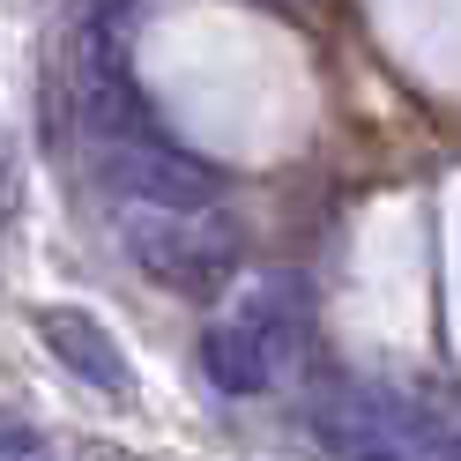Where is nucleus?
<instances>
[{
  "mask_svg": "<svg viewBox=\"0 0 461 461\" xmlns=\"http://www.w3.org/2000/svg\"><path fill=\"white\" fill-rule=\"evenodd\" d=\"M127 253L134 268L164 283L171 298H216L239 276V239L209 216V209H127Z\"/></svg>",
  "mask_w": 461,
  "mask_h": 461,
  "instance_id": "nucleus-1",
  "label": "nucleus"
},
{
  "mask_svg": "<svg viewBox=\"0 0 461 461\" xmlns=\"http://www.w3.org/2000/svg\"><path fill=\"white\" fill-rule=\"evenodd\" d=\"M312 439L328 461H439L431 431L380 387H328L312 402Z\"/></svg>",
  "mask_w": 461,
  "mask_h": 461,
  "instance_id": "nucleus-2",
  "label": "nucleus"
},
{
  "mask_svg": "<svg viewBox=\"0 0 461 461\" xmlns=\"http://www.w3.org/2000/svg\"><path fill=\"white\" fill-rule=\"evenodd\" d=\"M97 461H127V454H112V447H104V454H97Z\"/></svg>",
  "mask_w": 461,
  "mask_h": 461,
  "instance_id": "nucleus-7",
  "label": "nucleus"
},
{
  "mask_svg": "<svg viewBox=\"0 0 461 461\" xmlns=\"http://www.w3.org/2000/svg\"><path fill=\"white\" fill-rule=\"evenodd\" d=\"M201 365H209V380L223 387V394H268L283 372L268 365V350L253 342L239 321H216L209 335H201Z\"/></svg>",
  "mask_w": 461,
  "mask_h": 461,
  "instance_id": "nucleus-5",
  "label": "nucleus"
},
{
  "mask_svg": "<svg viewBox=\"0 0 461 461\" xmlns=\"http://www.w3.org/2000/svg\"><path fill=\"white\" fill-rule=\"evenodd\" d=\"M38 335H45V350L60 357L82 387H97V394H127L134 387V372H127V350L104 335V321H90L82 305H45L38 312Z\"/></svg>",
  "mask_w": 461,
  "mask_h": 461,
  "instance_id": "nucleus-4",
  "label": "nucleus"
},
{
  "mask_svg": "<svg viewBox=\"0 0 461 461\" xmlns=\"http://www.w3.org/2000/svg\"><path fill=\"white\" fill-rule=\"evenodd\" d=\"M454 461H461V447H454Z\"/></svg>",
  "mask_w": 461,
  "mask_h": 461,
  "instance_id": "nucleus-8",
  "label": "nucleus"
},
{
  "mask_svg": "<svg viewBox=\"0 0 461 461\" xmlns=\"http://www.w3.org/2000/svg\"><path fill=\"white\" fill-rule=\"evenodd\" d=\"M31 447H38V431L23 424V417H8V410H0V461H23Z\"/></svg>",
  "mask_w": 461,
  "mask_h": 461,
  "instance_id": "nucleus-6",
  "label": "nucleus"
},
{
  "mask_svg": "<svg viewBox=\"0 0 461 461\" xmlns=\"http://www.w3.org/2000/svg\"><path fill=\"white\" fill-rule=\"evenodd\" d=\"M97 171L127 209H209L216 201V171L194 164L186 149H171L164 134H127V141H97Z\"/></svg>",
  "mask_w": 461,
  "mask_h": 461,
  "instance_id": "nucleus-3",
  "label": "nucleus"
}]
</instances>
